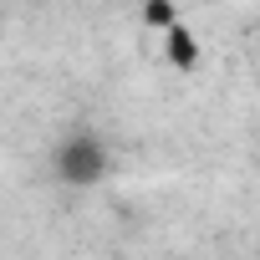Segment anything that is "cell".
Listing matches in <instances>:
<instances>
[{
    "label": "cell",
    "instance_id": "obj_1",
    "mask_svg": "<svg viewBox=\"0 0 260 260\" xmlns=\"http://www.w3.org/2000/svg\"><path fill=\"white\" fill-rule=\"evenodd\" d=\"M51 169H56L61 184L92 189V184L107 179V143H102L97 133H67V138L56 143V153H51Z\"/></svg>",
    "mask_w": 260,
    "mask_h": 260
}]
</instances>
